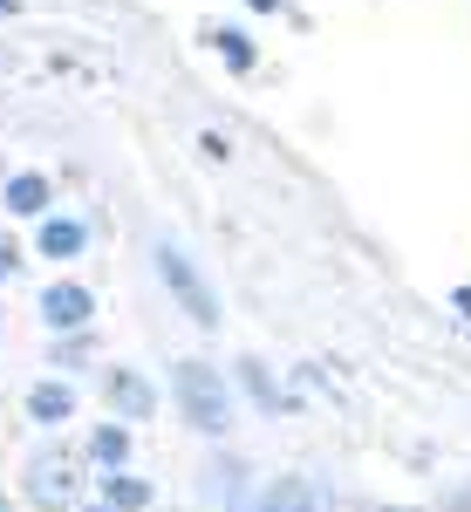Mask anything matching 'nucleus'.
Segmentation results:
<instances>
[{
  "label": "nucleus",
  "instance_id": "20",
  "mask_svg": "<svg viewBox=\"0 0 471 512\" xmlns=\"http://www.w3.org/2000/svg\"><path fill=\"white\" fill-rule=\"evenodd\" d=\"M0 512H14V499H7V492H0Z\"/></svg>",
  "mask_w": 471,
  "mask_h": 512
},
{
  "label": "nucleus",
  "instance_id": "8",
  "mask_svg": "<svg viewBox=\"0 0 471 512\" xmlns=\"http://www.w3.org/2000/svg\"><path fill=\"white\" fill-rule=\"evenodd\" d=\"M96 492H103V506H110V512H144L157 499V485H151V478H137L130 465H123V472H103V478H96Z\"/></svg>",
  "mask_w": 471,
  "mask_h": 512
},
{
  "label": "nucleus",
  "instance_id": "17",
  "mask_svg": "<svg viewBox=\"0 0 471 512\" xmlns=\"http://www.w3.org/2000/svg\"><path fill=\"white\" fill-rule=\"evenodd\" d=\"M451 308H458V315L471 321V287H458V294H451Z\"/></svg>",
  "mask_w": 471,
  "mask_h": 512
},
{
  "label": "nucleus",
  "instance_id": "21",
  "mask_svg": "<svg viewBox=\"0 0 471 512\" xmlns=\"http://www.w3.org/2000/svg\"><path fill=\"white\" fill-rule=\"evenodd\" d=\"M0 14H14V0H0Z\"/></svg>",
  "mask_w": 471,
  "mask_h": 512
},
{
  "label": "nucleus",
  "instance_id": "12",
  "mask_svg": "<svg viewBox=\"0 0 471 512\" xmlns=\"http://www.w3.org/2000/svg\"><path fill=\"white\" fill-rule=\"evenodd\" d=\"M0 205H7L14 219H48V178H41V171H21V178H7Z\"/></svg>",
  "mask_w": 471,
  "mask_h": 512
},
{
  "label": "nucleus",
  "instance_id": "2",
  "mask_svg": "<svg viewBox=\"0 0 471 512\" xmlns=\"http://www.w3.org/2000/svg\"><path fill=\"white\" fill-rule=\"evenodd\" d=\"M151 267H157V280L171 287V301L185 308V321H198V328H219V294H212V280L198 274V260L178 246V239H151Z\"/></svg>",
  "mask_w": 471,
  "mask_h": 512
},
{
  "label": "nucleus",
  "instance_id": "13",
  "mask_svg": "<svg viewBox=\"0 0 471 512\" xmlns=\"http://www.w3.org/2000/svg\"><path fill=\"white\" fill-rule=\"evenodd\" d=\"M205 41H212V48H219V55H226V62H233L239 76H246V69H253V41L239 35V28H212V35H205Z\"/></svg>",
  "mask_w": 471,
  "mask_h": 512
},
{
  "label": "nucleus",
  "instance_id": "16",
  "mask_svg": "<svg viewBox=\"0 0 471 512\" xmlns=\"http://www.w3.org/2000/svg\"><path fill=\"white\" fill-rule=\"evenodd\" d=\"M444 506H451V512H471V485H458V492H451Z\"/></svg>",
  "mask_w": 471,
  "mask_h": 512
},
{
  "label": "nucleus",
  "instance_id": "3",
  "mask_svg": "<svg viewBox=\"0 0 471 512\" xmlns=\"http://www.w3.org/2000/svg\"><path fill=\"white\" fill-rule=\"evenodd\" d=\"M21 492H28V506L35 512H76L82 506V458L76 451H35L28 458V478H21Z\"/></svg>",
  "mask_w": 471,
  "mask_h": 512
},
{
  "label": "nucleus",
  "instance_id": "19",
  "mask_svg": "<svg viewBox=\"0 0 471 512\" xmlns=\"http://www.w3.org/2000/svg\"><path fill=\"white\" fill-rule=\"evenodd\" d=\"M76 512H110V506H103V499H96V506H76Z\"/></svg>",
  "mask_w": 471,
  "mask_h": 512
},
{
  "label": "nucleus",
  "instance_id": "9",
  "mask_svg": "<svg viewBox=\"0 0 471 512\" xmlns=\"http://www.w3.org/2000/svg\"><path fill=\"white\" fill-rule=\"evenodd\" d=\"M69 417H76V390H69V383H55V376H48V383L28 390V424L55 431V424H69Z\"/></svg>",
  "mask_w": 471,
  "mask_h": 512
},
{
  "label": "nucleus",
  "instance_id": "18",
  "mask_svg": "<svg viewBox=\"0 0 471 512\" xmlns=\"http://www.w3.org/2000/svg\"><path fill=\"white\" fill-rule=\"evenodd\" d=\"M246 7H260V14H274V7H280V0H246Z\"/></svg>",
  "mask_w": 471,
  "mask_h": 512
},
{
  "label": "nucleus",
  "instance_id": "6",
  "mask_svg": "<svg viewBox=\"0 0 471 512\" xmlns=\"http://www.w3.org/2000/svg\"><path fill=\"white\" fill-rule=\"evenodd\" d=\"M103 403H110V417H117V424H151L157 383L144 376V369H103Z\"/></svg>",
  "mask_w": 471,
  "mask_h": 512
},
{
  "label": "nucleus",
  "instance_id": "1",
  "mask_svg": "<svg viewBox=\"0 0 471 512\" xmlns=\"http://www.w3.org/2000/svg\"><path fill=\"white\" fill-rule=\"evenodd\" d=\"M171 396L185 410V424L205 437H226L233 431V390L212 362H171Z\"/></svg>",
  "mask_w": 471,
  "mask_h": 512
},
{
  "label": "nucleus",
  "instance_id": "5",
  "mask_svg": "<svg viewBox=\"0 0 471 512\" xmlns=\"http://www.w3.org/2000/svg\"><path fill=\"white\" fill-rule=\"evenodd\" d=\"M35 315L48 335H82L89 328V315H96V294L82 287V280H55V287H41Z\"/></svg>",
  "mask_w": 471,
  "mask_h": 512
},
{
  "label": "nucleus",
  "instance_id": "10",
  "mask_svg": "<svg viewBox=\"0 0 471 512\" xmlns=\"http://www.w3.org/2000/svg\"><path fill=\"white\" fill-rule=\"evenodd\" d=\"M82 465H96V472H123V465H130V424H96L89 444H82Z\"/></svg>",
  "mask_w": 471,
  "mask_h": 512
},
{
  "label": "nucleus",
  "instance_id": "14",
  "mask_svg": "<svg viewBox=\"0 0 471 512\" xmlns=\"http://www.w3.org/2000/svg\"><path fill=\"white\" fill-rule=\"evenodd\" d=\"M21 274V246H14V239H0V280H14Z\"/></svg>",
  "mask_w": 471,
  "mask_h": 512
},
{
  "label": "nucleus",
  "instance_id": "4",
  "mask_svg": "<svg viewBox=\"0 0 471 512\" xmlns=\"http://www.w3.org/2000/svg\"><path fill=\"white\" fill-rule=\"evenodd\" d=\"M226 512H321V485H308V478H267L260 492L239 485Z\"/></svg>",
  "mask_w": 471,
  "mask_h": 512
},
{
  "label": "nucleus",
  "instance_id": "7",
  "mask_svg": "<svg viewBox=\"0 0 471 512\" xmlns=\"http://www.w3.org/2000/svg\"><path fill=\"white\" fill-rule=\"evenodd\" d=\"M35 253H41V260H82V253H89V226L48 212V219L35 226Z\"/></svg>",
  "mask_w": 471,
  "mask_h": 512
},
{
  "label": "nucleus",
  "instance_id": "15",
  "mask_svg": "<svg viewBox=\"0 0 471 512\" xmlns=\"http://www.w3.org/2000/svg\"><path fill=\"white\" fill-rule=\"evenodd\" d=\"M82 349H89L82 335H62V349H55V362H82Z\"/></svg>",
  "mask_w": 471,
  "mask_h": 512
},
{
  "label": "nucleus",
  "instance_id": "11",
  "mask_svg": "<svg viewBox=\"0 0 471 512\" xmlns=\"http://www.w3.org/2000/svg\"><path fill=\"white\" fill-rule=\"evenodd\" d=\"M239 390L253 396V403H260L267 417H287V410H294V396H287V390L274 383V369H267V362H253V355L239 362Z\"/></svg>",
  "mask_w": 471,
  "mask_h": 512
}]
</instances>
